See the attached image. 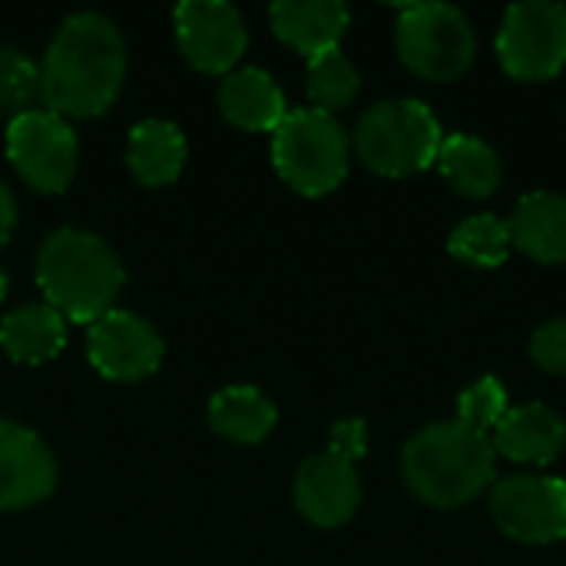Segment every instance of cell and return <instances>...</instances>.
<instances>
[{
	"label": "cell",
	"mask_w": 566,
	"mask_h": 566,
	"mask_svg": "<svg viewBox=\"0 0 566 566\" xmlns=\"http://www.w3.org/2000/svg\"><path fill=\"white\" fill-rule=\"evenodd\" d=\"M123 279L126 275L116 252L93 232L60 229L40 245L36 282L46 295V305L76 325H93L113 312Z\"/></svg>",
	"instance_id": "cell-3"
},
{
	"label": "cell",
	"mask_w": 566,
	"mask_h": 566,
	"mask_svg": "<svg viewBox=\"0 0 566 566\" xmlns=\"http://www.w3.org/2000/svg\"><path fill=\"white\" fill-rule=\"evenodd\" d=\"M279 421L275 405L252 385H232L222 388L209 401V424L216 434L235 444H259L272 434Z\"/></svg>",
	"instance_id": "cell-20"
},
{
	"label": "cell",
	"mask_w": 566,
	"mask_h": 566,
	"mask_svg": "<svg viewBox=\"0 0 566 566\" xmlns=\"http://www.w3.org/2000/svg\"><path fill=\"white\" fill-rule=\"evenodd\" d=\"M86 352L103 378L143 381L163 361V338L146 318L113 308L90 325Z\"/></svg>",
	"instance_id": "cell-11"
},
{
	"label": "cell",
	"mask_w": 566,
	"mask_h": 566,
	"mask_svg": "<svg viewBox=\"0 0 566 566\" xmlns=\"http://www.w3.org/2000/svg\"><path fill=\"white\" fill-rule=\"evenodd\" d=\"M531 358L551 375H566V318H554L534 332Z\"/></svg>",
	"instance_id": "cell-26"
},
{
	"label": "cell",
	"mask_w": 566,
	"mask_h": 566,
	"mask_svg": "<svg viewBox=\"0 0 566 566\" xmlns=\"http://www.w3.org/2000/svg\"><path fill=\"white\" fill-rule=\"evenodd\" d=\"M511 242L544 265L566 262V196L531 192L511 216Z\"/></svg>",
	"instance_id": "cell-17"
},
{
	"label": "cell",
	"mask_w": 566,
	"mask_h": 566,
	"mask_svg": "<svg viewBox=\"0 0 566 566\" xmlns=\"http://www.w3.org/2000/svg\"><path fill=\"white\" fill-rule=\"evenodd\" d=\"M361 504V488L355 478V464L335 458L332 451L308 458L295 478V507L315 527H342L355 517Z\"/></svg>",
	"instance_id": "cell-12"
},
{
	"label": "cell",
	"mask_w": 566,
	"mask_h": 566,
	"mask_svg": "<svg viewBox=\"0 0 566 566\" xmlns=\"http://www.w3.org/2000/svg\"><path fill=\"white\" fill-rule=\"evenodd\" d=\"M358 90H361V76L338 46L308 60V96L315 109L322 113L342 109L358 96Z\"/></svg>",
	"instance_id": "cell-23"
},
{
	"label": "cell",
	"mask_w": 566,
	"mask_h": 566,
	"mask_svg": "<svg viewBox=\"0 0 566 566\" xmlns=\"http://www.w3.org/2000/svg\"><path fill=\"white\" fill-rule=\"evenodd\" d=\"M7 159L36 192H63L73 182L80 143L66 119L43 109H27L7 126Z\"/></svg>",
	"instance_id": "cell-8"
},
{
	"label": "cell",
	"mask_w": 566,
	"mask_h": 566,
	"mask_svg": "<svg viewBox=\"0 0 566 566\" xmlns=\"http://www.w3.org/2000/svg\"><path fill=\"white\" fill-rule=\"evenodd\" d=\"M176 40L199 73H232L249 46V30L232 3L186 0L176 7Z\"/></svg>",
	"instance_id": "cell-10"
},
{
	"label": "cell",
	"mask_w": 566,
	"mask_h": 566,
	"mask_svg": "<svg viewBox=\"0 0 566 566\" xmlns=\"http://www.w3.org/2000/svg\"><path fill=\"white\" fill-rule=\"evenodd\" d=\"M40 96V66L20 50L0 46V113L20 116Z\"/></svg>",
	"instance_id": "cell-24"
},
{
	"label": "cell",
	"mask_w": 566,
	"mask_h": 566,
	"mask_svg": "<svg viewBox=\"0 0 566 566\" xmlns=\"http://www.w3.org/2000/svg\"><path fill=\"white\" fill-rule=\"evenodd\" d=\"M269 17L275 36L308 60L335 50L352 20L348 7L338 0H279L272 3Z\"/></svg>",
	"instance_id": "cell-14"
},
{
	"label": "cell",
	"mask_w": 566,
	"mask_h": 566,
	"mask_svg": "<svg viewBox=\"0 0 566 566\" xmlns=\"http://www.w3.org/2000/svg\"><path fill=\"white\" fill-rule=\"evenodd\" d=\"M398 56L401 63L418 73L421 80L448 83L461 76L474 53V27L471 20L451 3H411L398 17Z\"/></svg>",
	"instance_id": "cell-6"
},
{
	"label": "cell",
	"mask_w": 566,
	"mask_h": 566,
	"mask_svg": "<svg viewBox=\"0 0 566 566\" xmlns=\"http://www.w3.org/2000/svg\"><path fill=\"white\" fill-rule=\"evenodd\" d=\"M448 249L454 259H461L464 265H474V269H497L507 262L514 242H511V226L491 212H481V216H471L464 219L451 239H448Z\"/></svg>",
	"instance_id": "cell-22"
},
{
	"label": "cell",
	"mask_w": 566,
	"mask_h": 566,
	"mask_svg": "<svg viewBox=\"0 0 566 566\" xmlns=\"http://www.w3.org/2000/svg\"><path fill=\"white\" fill-rule=\"evenodd\" d=\"M126 76V46L113 20L73 13L40 66V96L60 119H93L113 106Z\"/></svg>",
	"instance_id": "cell-1"
},
{
	"label": "cell",
	"mask_w": 566,
	"mask_h": 566,
	"mask_svg": "<svg viewBox=\"0 0 566 566\" xmlns=\"http://www.w3.org/2000/svg\"><path fill=\"white\" fill-rule=\"evenodd\" d=\"M365 448H368V434H365V421L361 418H348V421H338L332 428V454L335 458H345L348 464H355L358 458H365Z\"/></svg>",
	"instance_id": "cell-27"
},
{
	"label": "cell",
	"mask_w": 566,
	"mask_h": 566,
	"mask_svg": "<svg viewBox=\"0 0 566 566\" xmlns=\"http://www.w3.org/2000/svg\"><path fill=\"white\" fill-rule=\"evenodd\" d=\"M13 222H17V202H13L10 189L0 182V245L10 239V232H13Z\"/></svg>",
	"instance_id": "cell-28"
},
{
	"label": "cell",
	"mask_w": 566,
	"mask_h": 566,
	"mask_svg": "<svg viewBox=\"0 0 566 566\" xmlns=\"http://www.w3.org/2000/svg\"><path fill=\"white\" fill-rule=\"evenodd\" d=\"M3 295H7V275L0 272V302H3Z\"/></svg>",
	"instance_id": "cell-29"
},
{
	"label": "cell",
	"mask_w": 566,
	"mask_h": 566,
	"mask_svg": "<svg viewBox=\"0 0 566 566\" xmlns=\"http://www.w3.org/2000/svg\"><path fill=\"white\" fill-rule=\"evenodd\" d=\"M279 176L302 196H325L348 176V136L332 113L292 109L272 139Z\"/></svg>",
	"instance_id": "cell-5"
},
{
	"label": "cell",
	"mask_w": 566,
	"mask_h": 566,
	"mask_svg": "<svg viewBox=\"0 0 566 566\" xmlns=\"http://www.w3.org/2000/svg\"><path fill=\"white\" fill-rule=\"evenodd\" d=\"M497 56L514 80H554L566 66V7L514 3L497 30Z\"/></svg>",
	"instance_id": "cell-7"
},
{
	"label": "cell",
	"mask_w": 566,
	"mask_h": 566,
	"mask_svg": "<svg viewBox=\"0 0 566 566\" xmlns=\"http://www.w3.org/2000/svg\"><path fill=\"white\" fill-rule=\"evenodd\" d=\"M438 166L444 179L468 199H488L501 186V159L478 136H464V133L444 136Z\"/></svg>",
	"instance_id": "cell-21"
},
{
	"label": "cell",
	"mask_w": 566,
	"mask_h": 566,
	"mask_svg": "<svg viewBox=\"0 0 566 566\" xmlns=\"http://www.w3.org/2000/svg\"><path fill=\"white\" fill-rule=\"evenodd\" d=\"M219 109L232 126L249 129V133H275L282 119L289 116L285 93L265 70H255V66L232 70L222 80Z\"/></svg>",
	"instance_id": "cell-16"
},
{
	"label": "cell",
	"mask_w": 566,
	"mask_h": 566,
	"mask_svg": "<svg viewBox=\"0 0 566 566\" xmlns=\"http://www.w3.org/2000/svg\"><path fill=\"white\" fill-rule=\"evenodd\" d=\"M507 411H511L507 408V391H504V385L497 378H481L471 388H464L461 398H458V421L464 428L478 431V434L494 431L504 421Z\"/></svg>",
	"instance_id": "cell-25"
},
{
	"label": "cell",
	"mask_w": 566,
	"mask_h": 566,
	"mask_svg": "<svg viewBox=\"0 0 566 566\" xmlns=\"http://www.w3.org/2000/svg\"><path fill=\"white\" fill-rule=\"evenodd\" d=\"M0 345L17 365H43L66 345V318L50 305H23L0 322Z\"/></svg>",
	"instance_id": "cell-18"
},
{
	"label": "cell",
	"mask_w": 566,
	"mask_h": 566,
	"mask_svg": "<svg viewBox=\"0 0 566 566\" xmlns=\"http://www.w3.org/2000/svg\"><path fill=\"white\" fill-rule=\"evenodd\" d=\"M444 129L428 103L421 99H385L375 103L355 129L358 159L388 179L424 172L438 163Z\"/></svg>",
	"instance_id": "cell-4"
},
{
	"label": "cell",
	"mask_w": 566,
	"mask_h": 566,
	"mask_svg": "<svg viewBox=\"0 0 566 566\" xmlns=\"http://www.w3.org/2000/svg\"><path fill=\"white\" fill-rule=\"evenodd\" d=\"M405 484L438 511H451L481 497L494 481V444L488 434L461 421H441L418 431L401 454Z\"/></svg>",
	"instance_id": "cell-2"
},
{
	"label": "cell",
	"mask_w": 566,
	"mask_h": 566,
	"mask_svg": "<svg viewBox=\"0 0 566 566\" xmlns=\"http://www.w3.org/2000/svg\"><path fill=\"white\" fill-rule=\"evenodd\" d=\"M491 517L497 531L517 544H554L566 537V481L517 474L491 491Z\"/></svg>",
	"instance_id": "cell-9"
},
{
	"label": "cell",
	"mask_w": 566,
	"mask_h": 566,
	"mask_svg": "<svg viewBox=\"0 0 566 566\" xmlns=\"http://www.w3.org/2000/svg\"><path fill=\"white\" fill-rule=\"evenodd\" d=\"M566 448V421L547 405H521L494 428V451L521 464H551Z\"/></svg>",
	"instance_id": "cell-15"
},
{
	"label": "cell",
	"mask_w": 566,
	"mask_h": 566,
	"mask_svg": "<svg viewBox=\"0 0 566 566\" xmlns=\"http://www.w3.org/2000/svg\"><path fill=\"white\" fill-rule=\"evenodd\" d=\"M133 176L143 186H169L179 179L186 163V136L176 123L166 119H143L129 133V156H126Z\"/></svg>",
	"instance_id": "cell-19"
},
{
	"label": "cell",
	"mask_w": 566,
	"mask_h": 566,
	"mask_svg": "<svg viewBox=\"0 0 566 566\" xmlns=\"http://www.w3.org/2000/svg\"><path fill=\"white\" fill-rule=\"evenodd\" d=\"M56 484V461L46 444L13 424L0 421V511L33 507L50 497Z\"/></svg>",
	"instance_id": "cell-13"
}]
</instances>
